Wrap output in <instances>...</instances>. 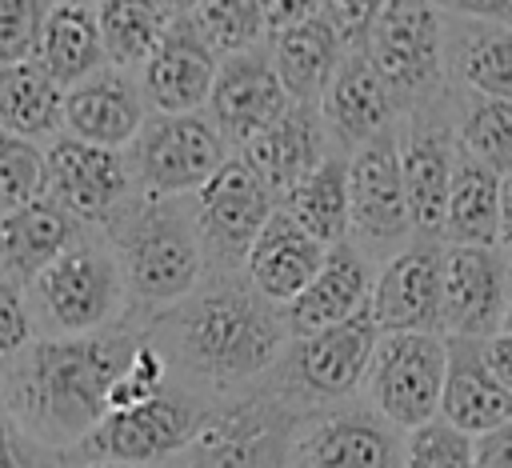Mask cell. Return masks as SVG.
<instances>
[{
  "mask_svg": "<svg viewBox=\"0 0 512 468\" xmlns=\"http://www.w3.org/2000/svg\"><path fill=\"white\" fill-rule=\"evenodd\" d=\"M456 76L476 96H512V32L500 20H468L452 48Z\"/></svg>",
  "mask_w": 512,
  "mask_h": 468,
  "instance_id": "obj_32",
  "label": "cell"
},
{
  "mask_svg": "<svg viewBox=\"0 0 512 468\" xmlns=\"http://www.w3.org/2000/svg\"><path fill=\"white\" fill-rule=\"evenodd\" d=\"M92 16H96L104 64L112 68H140L144 56L156 48L164 24L172 20L152 0H96Z\"/></svg>",
  "mask_w": 512,
  "mask_h": 468,
  "instance_id": "obj_33",
  "label": "cell"
},
{
  "mask_svg": "<svg viewBox=\"0 0 512 468\" xmlns=\"http://www.w3.org/2000/svg\"><path fill=\"white\" fill-rule=\"evenodd\" d=\"M436 240L440 244L508 248V240H512V172H492L468 156H456Z\"/></svg>",
  "mask_w": 512,
  "mask_h": 468,
  "instance_id": "obj_18",
  "label": "cell"
},
{
  "mask_svg": "<svg viewBox=\"0 0 512 468\" xmlns=\"http://www.w3.org/2000/svg\"><path fill=\"white\" fill-rule=\"evenodd\" d=\"M368 284H372V268L368 256L352 244V240H336L324 248L320 268L308 276V284L280 304L288 340L292 336H308L316 328H328L344 316H352L356 308H364L368 300Z\"/></svg>",
  "mask_w": 512,
  "mask_h": 468,
  "instance_id": "obj_21",
  "label": "cell"
},
{
  "mask_svg": "<svg viewBox=\"0 0 512 468\" xmlns=\"http://www.w3.org/2000/svg\"><path fill=\"white\" fill-rule=\"evenodd\" d=\"M152 4H156L164 16H188V12H192L200 0H152Z\"/></svg>",
  "mask_w": 512,
  "mask_h": 468,
  "instance_id": "obj_46",
  "label": "cell"
},
{
  "mask_svg": "<svg viewBox=\"0 0 512 468\" xmlns=\"http://www.w3.org/2000/svg\"><path fill=\"white\" fill-rule=\"evenodd\" d=\"M140 120H144V96H140V84L132 80L128 68L100 64L96 72H88L84 80L64 88V116H60V124L76 140L120 148V144L132 140Z\"/></svg>",
  "mask_w": 512,
  "mask_h": 468,
  "instance_id": "obj_22",
  "label": "cell"
},
{
  "mask_svg": "<svg viewBox=\"0 0 512 468\" xmlns=\"http://www.w3.org/2000/svg\"><path fill=\"white\" fill-rule=\"evenodd\" d=\"M324 248L328 244H320L316 236H308L284 208L272 204V212L264 216V224L256 228V236L248 240V248L240 256V276L264 300L284 304L320 268Z\"/></svg>",
  "mask_w": 512,
  "mask_h": 468,
  "instance_id": "obj_20",
  "label": "cell"
},
{
  "mask_svg": "<svg viewBox=\"0 0 512 468\" xmlns=\"http://www.w3.org/2000/svg\"><path fill=\"white\" fill-rule=\"evenodd\" d=\"M440 248L432 236H412L380 264L364 300L376 332H436Z\"/></svg>",
  "mask_w": 512,
  "mask_h": 468,
  "instance_id": "obj_16",
  "label": "cell"
},
{
  "mask_svg": "<svg viewBox=\"0 0 512 468\" xmlns=\"http://www.w3.org/2000/svg\"><path fill=\"white\" fill-rule=\"evenodd\" d=\"M32 336H36V320L24 300V288L0 276V360L16 356Z\"/></svg>",
  "mask_w": 512,
  "mask_h": 468,
  "instance_id": "obj_39",
  "label": "cell"
},
{
  "mask_svg": "<svg viewBox=\"0 0 512 468\" xmlns=\"http://www.w3.org/2000/svg\"><path fill=\"white\" fill-rule=\"evenodd\" d=\"M380 4L384 0H324L320 16L336 28V36L348 48H360V40H364V32H368V24H372V16H376Z\"/></svg>",
  "mask_w": 512,
  "mask_h": 468,
  "instance_id": "obj_40",
  "label": "cell"
},
{
  "mask_svg": "<svg viewBox=\"0 0 512 468\" xmlns=\"http://www.w3.org/2000/svg\"><path fill=\"white\" fill-rule=\"evenodd\" d=\"M0 468H44L40 444L16 424V416L0 404Z\"/></svg>",
  "mask_w": 512,
  "mask_h": 468,
  "instance_id": "obj_41",
  "label": "cell"
},
{
  "mask_svg": "<svg viewBox=\"0 0 512 468\" xmlns=\"http://www.w3.org/2000/svg\"><path fill=\"white\" fill-rule=\"evenodd\" d=\"M288 436V400L256 392L228 408H212L196 436L168 460L172 468H280Z\"/></svg>",
  "mask_w": 512,
  "mask_h": 468,
  "instance_id": "obj_10",
  "label": "cell"
},
{
  "mask_svg": "<svg viewBox=\"0 0 512 468\" xmlns=\"http://www.w3.org/2000/svg\"><path fill=\"white\" fill-rule=\"evenodd\" d=\"M276 196L260 184V176L240 160L228 156L200 188H196V204H192V224L204 248V260H224L240 264L248 240L256 236V228L264 224V216L272 212Z\"/></svg>",
  "mask_w": 512,
  "mask_h": 468,
  "instance_id": "obj_15",
  "label": "cell"
},
{
  "mask_svg": "<svg viewBox=\"0 0 512 468\" xmlns=\"http://www.w3.org/2000/svg\"><path fill=\"white\" fill-rule=\"evenodd\" d=\"M132 192L128 164L120 148L88 144L76 136H56L44 148V188L52 204H60L76 224H104L120 200Z\"/></svg>",
  "mask_w": 512,
  "mask_h": 468,
  "instance_id": "obj_14",
  "label": "cell"
},
{
  "mask_svg": "<svg viewBox=\"0 0 512 468\" xmlns=\"http://www.w3.org/2000/svg\"><path fill=\"white\" fill-rule=\"evenodd\" d=\"M372 344H376V324L368 316V304L328 328L292 336V348L280 352L272 364L280 372L272 392L280 400L340 404L360 388Z\"/></svg>",
  "mask_w": 512,
  "mask_h": 468,
  "instance_id": "obj_7",
  "label": "cell"
},
{
  "mask_svg": "<svg viewBox=\"0 0 512 468\" xmlns=\"http://www.w3.org/2000/svg\"><path fill=\"white\" fill-rule=\"evenodd\" d=\"M436 416L452 428L480 436L512 420V388H504L480 360V340L448 336L444 340V380Z\"/></svg>",
  "mask_w": 512,
  "mask_h": 468,
  "instance_id": "obj_23",
  "label": "cell"
},
{
  "mask_svg": "<svg viewBox=\"0 0 512 468\" xmlns=\"http://www.w3.org/2000/svg\"><path fill=\"white\" fill-rule=\"evenodd\" d=\"M396 468H472V436L432 416L404 432Z\"/></svg>",
  "mask_w": 512,
  "mask_h": 468,
  "instance_id": "obj_36",
  "label": "cell"
},
{
  "mask_svg": "<svg viewBox=\"0 0 512 468\" xmlns=\"http://www.w3.org/2000/svg\"><path fill=\"white\" fill-rule=\"evenodd\" d=\"M212 408L204 400H196L192 392L180 388H160L156 396L132 404V408H116L104 412L76 444H68L76 452V460H120V464H160L168 456H176L196 428L204 424Z\"/></svg>",
  "mask_w": 512,
  "mask_h": 468,
  "instance_id": "obj_6",
  "label": "cell"
},
{
  "mask_svg": "<svg viewBox=\"0 0 512 468\" xmlns=\"http://www.w3.org/2000/svg\"><path fill=\"white\" fill-rule=\"evenodd\" d=\"M320 120H324V128H332V136L344 148H356V144L372 140L376 132L392 128L396 100L360 48H348L340 56V64L320 96Z\"/></svg>",
  "mask_w": 512,
  "mask_h": 468,
  "instance_id": "obj_25",
  "label": "cell"
},
{
  "mask_svg": "<svg viewBox=\"0 0 512 468\" xmlns=\"http://www.w3.org/2000/svg\"><path fill=\"white\" fill-rule=\"evenodd\" d=\"M48 0H0V64L32 60Z\"/></svg>",
  "mask_w": 512,
  "mask_h": 468,
  "instance_id": "obj_38",
  "label": "cell"
},
{
  "mask_svg": "<svg viewBox=\"0 0 512 468\" xmlns=\"http://www.w3.org/2000/svg\"><path fill=\"white\" fill-rule=\"evenodd\" d=\"M204 104L212 112V128L220 132V140L240 144L256 128H264L288 104V96L272 72L268 52L256 44V48L228 52L224 60H216Z\"/></svg>",
  "mask_w": 512,
  "mask_h": 468,
  "instance_id": "obj_19",
  "label": "cell"
},
{
  "mask_svg": "<svg viewBox=\"0 0 512 468\" xmlns=\"http://www.w3.org/2000/svg\"><path fill=\"white\" fill-rule=\"evenodd\" d=\"M472 468H512V420L472 436Z\"/></svg>",
  "mask_w": 512,
  "mask_h": 468,
  "instance_id": "obj_42",
  "label": "cell"
},
{
  "mask_svg": "<svg viewBox=\"0 0 512 468\" xmlns=\"http://www.w3.org/2000/svg\"><path fill=\"white\" fill-rule=\"evenodd\" d=\"M76 236L80 224L48 196L0 208V276H8L12 284H28Z\"/></svg>",
  "mask_w": 512,
  "mask_h": 468,
  "instance_id": "obj_27",
  "label": "cell"
},
{
  "mask_svg": "<svg viewBox=\"0 0 512 468\" xmlns=\"http://www.w3.org/2000/svg\"><path fill=\"white\" fill-rule=\"evenodd\" d=\"M72 468H148V464H120V460H76Z\"/></svg>",
  "mask_w": 512,
  "mask_h": 468,
  "instance_id": "obj_47",
  "label": "cell"
},
{
  "mask_svg": "<svg viewBox=\"0 0 512 468\" xmlns=\"http://www.w3.org/2000/svg\"><path fill=\"white\" fill-rule=\"evenodd\" d=\"M48 4H96V0H48Z\"/></svg>",
  "mask_w": 512,
  "mask_h": 468,
  "instance_id": "obj_48",
  "label": "cell"
},
{
  "mask_svg": "<svg viewBox=\"0 0 512 468\" xmlns=\"http://www.w3.org/2000/svg\"><path fill=\"white\" fill-rule=\"evenodd\" d=\"M508 328V256L492 244L440 248V316L436 332L480 340Z\"/></svg>",
  "mask_w": 512,
  "mask_h": 468,
  "instance_id": "obj_12",
  "label": "cell"
},
{
  "mask_svg": "<svg viewBox=\"0 0 512 468\" xmlns=\"http://www.w3.org/2000/svg\"><path fill=\"white\" fill-rule=\"evenodd\" d=\"M60 116H64V88L36 60L0 64V128L40 144L64 128Z\"/></svg>",
  "mask_w": 512,
  "mask_h": 468,
  "instance_id": "obj_31",
  "label": "cell"
},
{
  "mask_svg": "<svg viewBox=\"0 0 512 468\" xmlns=\"http://www.w3.org/2000/svg\"><path fill=\"white\" fill-rule=\"evenodd\" d=\"M320 244L348 240V156H320L280 192V204Z\"/></svg>",
  "mask_w": 512,
  "mask_h": 468,
  "instance_id": "obj_30",
  "label": "cell"
},
{
  "mask_svg": "<svg viewBox=\"0 0 512 468\" xmlns=\"http://www.w3.org/2000/svg\"><path fill=\"white\" fill-rule=\"evenodd\" d=\"M400 436L368 404H340L292 428L280 468H396Z\"/></svg>",
  "mask_w": 512,
  "mask_h": 468,
  "instance_id": "obj_13",
  "label": "cell"
},
{
  "mask_svg": "<svg viewBox=\"0 0 512 468\" xmlns=\"http://www.w3.org/2000/svg\"><path fill=\"white\" fill-rule=\"evenodd\" d=\"M480 360L504 388H512V336H508V328L480 336Z\"/></svg>",
  "mask_w": 512,
  "mask_h": 468,
  "instance_id": "obj_43",
  "label": "cell"
},
{
  "mask_svg": "<svg viewBox=\"0 0 512 468\" xmlns=\"http://www.w3.org/2000/svg\"><path fill=\"white\" fill-rule=\"evenodd\" d=\"M348 232L364 256H392L412 240L396 164V128L376 132L348 156Z\"/></svg>",
  "mask_w": 512,
  "mask_h": 468,
  "instance_id": "obj_11",
  "label": "cell"
},
{
  "mask_svg": "<svg viewBox=\"0 0 512 468\" xmlns=\"http://www.w3.org/2000/svg\"><path fill=\"white\" fill-rule=\"evenodd\" d=\"M344 52L348 44L336 36V28L324 16H308V20H296L272 32L268 60L292 104H320Z\"/></svg>",
  "mask_w": 512,
  "mask_h": 468,
  "instance_id": "obj_28",
  "label": "cell"
},
{
  "mask_svg": "<svg viewBox=\"0 0 512 468\" xmlns=\"http://www.w3.org/2000/svg\"><path fill=\"white\" fill-rule=\"evenodd\" d=\"M44 188V148L20 132L0 128V208L24 204Z\"/></svg>",
  "mask_w": 512,
  "mask_h": 468,
  "instance_id": "obj_37",
  "label": "cell"
},
{
  "mask_svg": "<svg viewBox=\"0 0 512 468\" xmlns=\"http://www.w3.org/2000/svg\"><path fill=\"white\" fill-rule=\"evenodd\" d=\"M228 160L220 132L200 112H152L128 140V176L132 188L152 196L196 192Z\"/></svg>",
  "mask_w": 512,
  "mask_h": 468,
  "instance_id": "obj_5",
  "label": "cell"
},
{
  "mask_svg": "<svg viewBox=\"0 0 512 468\" xmlns=\"http://www.w3.org/2000/svg\"><path fill=\"white\" fill-rule=\"evenodd\" d=\"M452 144L440 124L412 120L408 132H396V164H400V184H404V204L412 220V236H432L440 228L448 180H452Z\"/></svg>",
  "mask_w": 512,
  "mask_h": 468,
  "instance_id": "obj_26",
  "label": "cell"
},
{
  "mask_svg": "<svg viewBox=\"0 0 512 468\" xmlns=\"http://www.w3.org/2000/svg\"><path fill=\"white\" fill-rule=\"evenodd\" d=\"M216 52L196 32L192 16H172L156 48L140 64V96L156 112H200L216 72Z\"/></svg>",
  "mask_w": 512,
  "mask_h": 468,
  "instance_id": "obj_17",
  "label": "cell"
},
{
  "mask_svg": "<svg viewBox=\"0 0 512 468\" xmlns=\"http://www.w3.org/2000/svg\"><path fill=\"white\" fill-rule=\"evenodd\" d=\"M324 156V120L316 104H284L264 128L240 140V160L260 176V184L280 196Z\"/></svg>",
  "mask_w": 512,
  "mask_h": 468,
  "instance_id": "obj_24",
  "label": "cell"
},
{
  "mask_svg": "<svg viewBox=\"0 0 512 468\" xmlns=\"http://www.w3.org/2000/svg\"><path fill=\"white\" fill-rule=\"evenodd\" d=\"M32 320H48L56 336L96 332L124 312L128 288L120 264L108 244L76 236L64 252H56L32 280Z\"/></svg>",
  "mask_w": 512,
  "mask_h": 468,
  "instance_id": "obj_4",
  "label": "cell"
},
{
  "mask_svg": "<svg viewBox=\"0 0 512 468\" xmlns=\"http://www.w3.org/2000/svg\"><path fill=\"white\" fill-rule=\"evenodd\" d=\"M396 108H412L444 76V32L428 0H384L360 40Z\"/></svg>",
  "mask_w": 512,
  "mask_h": 468,
  "instance_id": "obj_8",
  "label": "cell"
},
{
  "mask_svg": "<svg viewBox=\"0 0 512 468\" xmlns=\"http://www.w3.org/2000/svg\"><path fill=\"white\" fill-rule=\"evenodd\" d=\"M188 16L216 56L256 48L268 32L264 0H200Z\"/></svg>",
  "mask_w": 512,
  "mask_h": 468,
  "instance_id": "obj_35",
  "label": "cell"
},
{
  "mask_svg": "<svg viewBox=\"0 0 512 468\" xmlns=\"http://www.w3.org/2000/svg\"><path fill=\"white\" fill-rule=\"evenodd\" d=\"M172 312V356L192 376L228 388L264 376L284 352L288 328L280 304L264 300L244 284V276L216 280L212 288H192Z\"/></svg>",
  "mask_w": 512,
  "mask_h": 468,
  "instance_id": "obj_2",
  "label": "cell"
},
{
  "mask_svg": "<svg viewBox=\"0 0 512 468\" xmlns=\"http://www.w3.org/2000/svg\"><path fill=\"white\" fill-rule=\"evenodd\" d=\"M32 60L60 88H72L76 80L96 72L104 64V52H100V32H96L92 4H48Z\"/></svg>",
  "mask_w": 512,
  "mask_h": 468,
  "instance_id": "obj_29",
  "label": "cell"
},
{
  "mask_svg": "<svg viewBox=\"0 0 512 468\" xmlns=\"http://www.w3.org/2000/svg\"><path fill=\"white\" fill-rule=\"evenodd\" d=\"M124 288L144 304H176L204 276V248L180 196L128 192L104 220Z\"/></svg>",
  "mask_w": 512,
  "mask_h": 468,
  "instance_id": "obj_3",
  "label": "cell"
},
{
  "mask_svg": "<svg viewBox=\"0 0 512 468\" xmlns=\"http://www.w3.org/2000/svg\"><path fill=\"white\" fill-rule=\"evenodd\" d=\"M444 380V336L440 332H376L364 392L392 428L408 432L436 416Z\"/></svg>",
  "mask_w": 512,
  "mask_h": 468,
  "instance_id": "obj_9",
  "label": "cell"
},
{
  "mask_svg": "<svg viewBox=\"0 0 512 468\" xmlns=\"http://www.w3.org/2000/svg\"><path fill=\"white\" fill-rule=\"evenodd\" d=\"M140 332L96 328L72 336L28 340L8 376V412L40 448L76 444L100 416L104 392L124 372Z\"/></svg>",
  "mask_w": 512,
  "mask_h": 468,
  "instance_id": "obj_1",
  "label": "cell"
},
{
  "mask_svg": "<svg viewBox=\"0 0 512 468\" xmlns=\"http://www.w3.org/2000/svg\"><path fill=\"white\" fill-rule=\"evenodd\" d=\"M456 148L492 172H512V104L500 96L472 100L456 124Z\"/></svg>",
  "mask_w": 512,
  "mask_h": 468,
  "instance_id": "obj_34",
  "label": "cell"
},
{
  "mask_svg": "<svg viewBox=\"0 0 512 468\" xmlns=\"http://www.w3.org/2000/svg\"><path fill=\"white\" fill-rule=\"evenodd\" d=\"M320 8H324V0H264L268 32L296 24V20H308V16H320Z\"/></svg>",
  "mask_w": 512,
  "mask_h": 468,
  "instance_id": "obj_45",
  "label": "cell"
},
{
  "mask_svg": "<svg viewBox=\"0 0 512 468\" xmlns=\"http://www.w3.org/2000/svg\"><path fill=\"white\" fill-rule=\"evenodd\" d=\"M436 12H452L460 20H500L508 24L512 0H428Z\"/></svg>",
  "mask_w": 512,
  "mask_h": 468,
  "instance_id": "obj_44",
  "label": "cell"
}]
</instances>
